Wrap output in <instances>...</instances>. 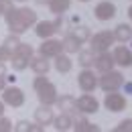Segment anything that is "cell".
<instances>
[{
  "mask_svg": "<svg viewBox=\"0 0 132 132\" xmlns=\"http://www.w3.org/2000/svg\"><path fill=\"white\" fill-rule=\"evenodd\" d=\"M53 59H55V69H57L59 73H69V71H71L73 61L69 59V55H67V53L61 51V53H59V55H55Z\"/></svg>",
  "mask_w": 132,
  "mask_h": 132,
  "instance_id": "ac0fdd59",
  "label": "cell"
},
{
  "mask_svg": "<svg viewBox=\"0 0 132 132\" xmlns=\"http://www.w3.org/2000/svg\"><path fill=\"white\" fill-rule=\"evenodd\" d=\"M35 92H37V98L39 102L43 104V106H53L55 104V100H57V87H55V83H51L45 75H39L33 83Z\"/></svg>",
  "mask_w": 132,
  "mask_h": 132,
  "instance_id": "7a4b0ae2",
  "label": "cell"
},
{
  "mask_svg": "<svg viewBox=\"0 0 132 132\" xmlns=\"http://www.w3.org/2000/svg\"><path fill=\"white\" fill-rule=\"evenodd\" d=\"M37 2H39V4H45V2H49V0H37Z\"/></svg>",
  "mask_w": 132,
  "mask_h": 132,
  "instance_id": "e575fe53",
  "label": "cell"
},
{
  "mask_svg": "<svg viewBox=\"0 0 132 132\" xmlns=\"http://www.w3.org/2000/svg\"><path fill=\"white\" fill-rule=\"evenodd\" d=\"M114 57V63L120 67H132V49L124 47V45H118L112 53Z\"/></svg>",
  "mask_w": 132,
  "mask_h": 132,
  "instance_id": "4fadbf2b",
  "label": "cell"
},
{
  "mask_svg": "<svg viewBox=\"0 0 132 132\" xmlns=\"http://www.w3.org/2000/svg\"><path fill=\"white\" fill-rule=\"evenodd\" d=\"M126 92H132V83H126Z\"/></svg>",
  "mask_w": 132,
  "mask_h": 132,
  "instance_id": "d6a6232c",
  "label": "cell"
},
{
  "mask_svg": "<svg viewBox=\"0 0 132 132\" xmlns=\"http://www.w3.org/2000/svg\"><path fill=\"white\" fill-rule=\"evenodd\" d=\"M104 106H106V110H110V112H122V110L126 108V98H124L122 94H118V89H116V92H106Z\"/></svg>",
  "mask_w": 132,
  "mask_h": 132,
  "instance_id": "9c48e42d",
  "label": "cell"
},
{
  "mask_svg": "<svg viewBox=\"0 0 132 132\" xmlns=\"http://www.w3.org/2000/svg\"><path fill=\"white\" fill-rule=\"evenodd\" d=\"M71 128L75 132H100V126H96V124H92L87 118H85V114H77L75 112V116L71 118Z\"/></svg>",
  "mask_w": 132,
  "mask_h": 132,
  "instance_id": "7c38bea8",
  "label": "cell"
},
{
  "mask_svg": "<svg viewBox=\"0 0 132 132\" xmlns=\"http://www.w3.org/2000/svg\"><path fill=\"white\" fill-rule=\"evenodd\" d=\"M14 4H12V0H0V16H4V12L6 10H10Z\"/></svg>",
  "mask_w": 132,
  "mask_h": 132,
  "instance_id": "f1b7e54d",
  "label": "cell"
},
{
  "mask_svg": "<svg viewBox=\"0 0 132 132\" xmlns=\"http://www.w3.org/2000/svg\"><path fill=\"white\" fill-rule=\"evenodd\" d=\"M6 87V75H0V92Z\"/></svg>",
  "mask_w": 132,
  "mask_h": 132,
  "instance_id": "4dcf8cb0",
  "label": "cell"
},
{
  "mask_svg": "<svg viewBox=\"0 0 132 132\" xmlns=\"http://www.w3.org/2000/svg\"><path fill=\"white\" fill-rule=\"evenodd\" d=\"M79 2H89V0H79Z\"/></svg>",
  "mask_w": 132,
  "mask_h": 132,
  "instance_id": "8d00e7d4",
  "label": "cell"
},
{
  "mask_svg": "<svg viewBox=\"0 0 132 132\" xmlns=\"http://www.w3.org/2000/svg\"><path fill=\"white\" fill-rule=\"evenodd\" d=\"M61 27H63V18L61 16L55 22H51V20H37L35 22V33H37L39 39H47V37H53L57 31H61Z\"/></svg>",
  "mask_w": 132,
  "mask_h": 132,
  "instance_id": "8992f818",
  "label": "cell"
},
{
  "mask_svg": "<svg viewBox=\"0 0 132 132\" xmlns=\"http://www.w3.org/2000/svg\"><path fill=\"white\" fill-rule=\"evenodd\" d=\"M75 110L81 112V114H96L100 110V102L89 92H83V96L75 100Z\"/></svg>",
  "mask_w": 132,
  "mask_h": 132,
  "instance_id": "52a82bcc",
  "label": "cell"
},
{
  "mask_svg": "<svg viewBox=\"0 0 132 132\" xmlns=\"http://www.w3.org/2000/svg\"><path fill=\"white\" fill-rule=\"evenodd\" d=\"M63 51V45H61V41H57V39H53V37H47V39H43V43H41V47H39V53L43 55V57H55V55H59Z\"/></svg>",
  "mask_w": 132,
  "mask_h": 132,
  "instance_id": "30bf717a",
  "label": "cell"
},
{
  "mask_svg": "<svg viewBox=\"0 0 132 132\" xmlns=\"http://www.w3.org/2000/svg\"><path fill=\"white\" fill-rule=\"evenodd\" d=\"M0 116H4V102L0 100Z\"/></svg>",
  "mask_w": 132,
  "mask_h": 132,
  "instance_id": "1f68e13d",
  "label": "cell"
},
{
  "mask_svg": "<svg viewBox=\"0 0 132 132\" xmlns=\"http://www.w3.org/2000/svg\"><path fill=\"white\" fill-rule=\"evenodd\" d=\"M94 14H96L98 20H112L116 16V4L110 2V0H104V2H100L98 6H96Z\"/></svg>",
  "mask_w": 132,
  "mask_h": 132,
  "instance_id": "5bb4252c",
  "label": "cell"
},
{
  "mask_svg": "<svg viewBox=\"0 0 132 132\" xmlns=\"http://www.w3.org/2000/svg\"><path fill=\"white\" fill-rule=\"evenodd\" d=\"M55 104H57V108L61 110V112H67V114H75L77 110H75V98H71V96H57L55 100Z\"/></svg>",
  "mask_w": 132,
  "mask_h": 132,
  "instance_id": "d6986e66",
  "label": "cell"
},
{
  "mask_svg": "<svg viewBox=\"0 0 132 132\" xmlns=\"http://www.w3.org/2000/svg\"><path fill=\"white\" fill-rule=\"evenodd\" d=\"M53 118H55V114H53L51 106H43V104H41V108H37V110H35V120H37L41 126L51 124V122H53Z\"/></svg>",
  "mask_w": 132,
  "mask_h": 132,
  "instance_id": "e0dca14e",
  "label": "cell"
},
{
  "mask_svg": "<svg viewBox=\"0 0 132 132\" xmlns=\"http://www.w3.org/2000/svg\"><path fill=\"white\" fill-rule=\"evenodd\" d=\"M71 35H73V37H75L79 43H83V41H89V37H92V35H89V27H85V24H81V27H75Z\"/></svg>",
  "mask_w": 132,
  "mask_h": 132,
  "instance_id": "d4e9b609",
  "label": "cell"
},
{
  "mask_svg": "<svg viewBox=\"0 0 132 132\" xmlns=\"http://www.w3.org/2000/svg\"><path fill=\"white\" fill-rule=\"evenodd\" d=\"M61 45H63V53H67V55H73V53H77L79 51V47H81V43L73 37V35H67L65 39L61 41Z\"/></svg>",
  "mask_w": 132,
  "mask_h": 132,
  "instance_id": "603a6c76",
  "label": "cell"
},
{
  "mask_svg": "<svg viewBox=\"0 0 132 132\" xmlns=\"http://www.w3.org/2000/svg\"><path fill=\"white\" fill-rule=\"evenodd\" d=\"M98 85L104 92H116V89H120L124 85V75L120 71H114V69L104 71L102 77H100V81H98Z\"/></svg>",
  "mask_w": 132,
  "mask_h": 132,
  "instance_id": "277c9868",
  "label": "cell"
},
{
  "mask_svg": "<svg viewBox=\"0 0 132 132\" xmlns=\"http://www.w3.org/2000/svg\"><path fill=\"white\" fill-rule=\"evenodd\" d=\"M14 130H16V132H29V130H31V122H27V120H20L16 126H14Z\"/></svg>",
  "mask_w": 132,
  "mask_h": 132,
  "instance_id": "f546056e",
  "label": "cell"
},
{
  "mask_svg": "<svg viewBox=\"0 0 132 132\" xmlns=\"http://www.w3.org/2000/svg\"><path fill=\"white\" fill-rule=\"evenodd\" d=\"M18 43H20V39H18V35L10 33L8 37H6V41H4V47H6V49H10V51H14V47H16Z\"/></svg>",
  "mask_w": 132,
  "mask_h": 132,
  "instance_id": "484cf974",
  "label": "cell"
},
{
  "mask_svg": "<svg viewBox=\"0 0 132 132\" xmlns=\"http://www.w3.org/2000/svg\"><path fill=\"white\" fill-rule=\"evenodd\" d=\"M12 130V122L4 116H0V132H10Z\"/></svg>",
  "mask_w": 132,
  "mask_h": 132,
  "instance_id": "83f0119b",
  "label": "cell"
},
{
  "mask_svg": "<svg viewBox=\"0 0 132 132\" xmlns=\"http://www.w3.org/2000/svg\"><path fill=\"white\" fill-rule=\"evenodd\" d=\"M77 83H79L81 92H94L98 87V77L94 75V71L89 67H83V71L77 75Z\"/></svg>",
  "mask_w": 132,
  "mask_h": 132,
  "instance_id": "8fae6325",
  "label": "cell"
},
{
  "mask_svg": "<svg viewBox=\"0 0 132 132\" xmlns=\"http://www.w3.org/2000/svg\"><path fill=\"white\" fill-rule=\"evenodd\" d=\"M4 18H6V24H8L10 33L18 35V37L22 33H27L35 22L39 20L37 12H35L33 8H27V6H22V8H14L12 6L10 10L4 12Z\"/></svg>",
  "mask_w": 132,
  "mask_h": 132,
  "instance_id": "6da1fadb",
  "label": "cell"
},
{
  "mask_svg": "<svg viewBox=\"0 0 132 132\" xmlns=\"http://www.w3.org/2000/svg\"><path fill=\"white\" fill-rule=\"evenodd\" d=\"M114 132H132V118L122 120V122H120V124L114 128Z\"/></svg>",
  "mask_w": 132,
  "mask_h": 132,
  "instance_id": "4316f807",
  "label": "cell"
},
{
  "mask_svg": "<svg viewBox=\"0 0 132 132\" xmlns=\"http://www.w3.org/2000/svg\"><path fill=\"white\" fill-rule=\"evenodd\" d=\"M2 102L4 106H12V108H20L24 104V92L20 87H4L2 89Z\"/></svg>",
  "mask_w": 132,
  "mask_h": 132,
  "instance_id": "ba28073f",
  "label": "cell"
},
{
  "mask_svg": "<svg viewBox=\"0 0 132 132\" xmlns=\"http://www.w3.org/2000/svg\"><path fill=\"white\" fill-rule=\"evenodd\" d=\"M29 65H31V69H33L37 75H47V71L51 69V63L47 61V57H43V55H39V57H31Z\"/></svg>",
  "mask_w": 132,
  "mask_h": 132,
  "instance_id": "2e32d148",
  "label": "cell"
},
{
  "mask_svg": "<svg viewBox=\"0 0 132 132\" xmlns=\"http://www.w3.org/2000/svg\"><path fill=\"white\" fill-rule=\"evenodd\" d=\"M128 16H130V20H132V4H130V8H128Z\"/></svg>",
  "mask_w": 132,
  "mask_h": 132,
  "instance_id": "836d02e7",
  "label": "cell"
},
{
  "mask_svg": "<svg viewBox=\"0 0 132 132\" xmlns=\"http://www.w3.org/2000/svg\"><path fill=\"white\" fill-rule=\"evenodd\" d=\"M94 61H96V55H94V51H79V57H77V63L81 67H92L94 65Z\"/></svg>",
  "mask_w": 132,
  "mask_h": 132,
  "instance_id": "cb8c5ba5",
  "label": "cell"
},
{
  "mask_svg": "<svg viewBox=\"0 0 132 132\" xmlns=\"http://www.w3.org/2000/svg\"><path fill=\"white\" fill-rule=\"evenodd\" d=\"M94 65L98 69L100 73H104V71H110V69H114V57H112V53L110 51H102L98 53V57H96V61H94Z\"/></svg>",
  "mask_w": 132,
  "mask_h": 132,
  "instance_id": "9a60e30c",
  "label": "cell"
},
{
  "mask_svg": "<svg viewBox=\"0 0 132 132\" xmlns=\"http://www.w3.org/2000/svg\"><path fill=\"white\" fill-rule=\"evenodd\" d=\"M16 2H27V0H16Z\"/></svg>",
  "mask_w": 132,
  "mask_h": 132,
  "instance_id": "d590c367",
  "label": "cell"
},
{
  "mask_svg": "<svg viewBox=\"0 0 132 132\" xmlns=\"http://www.w3.org/2000/svg\"><path fill=\"white\" fill-rule=\"evenodd\" d=\"M31 57H33V47L29 43H18L16 47H14V51H12V57H10L12 69H16V71L27 69Z\"/></svg>",
  "mask_w": 132,
  "mask_h": 132,
  "instance_id": "3957f363",
  "label": "cell"
},
{
  "mask_svg": "<svg viewBox=\"0 0 132 132\" xmlns=\"http://www.w3.org/2000/svg\"><path fill=\"white\" fill-rule=\"evenodd\" d=\"M114 37H116V41H120V43H130L132 41V27L126 24V22L118 24L114 31Z\"/></svg>",
  "mask_w": 132,
  "mask_h": 132,
  "instance_id": "ffe728a7",
  "label": "cell"
},
{
  "mask_svg": "<svg viewBox=\"0 0 132 132\" xmlns=\"http://www.w3.org/2000/svg\"><path fill=\"white\" fill-rule=\"evenodd\" d=\"M53 126H55V130H59V132L69 130V128H71V114L61 112L57 118H53Z\"/></svg>",
  "mask_w": 132,
  "mask_h": 132,
  "instance_id": "7402d4cb",
  "label": "cell"
},
{
  "mask_svg": "<svg viewBox=\"0 0 132 132\" xmlns=\"http://www.w3.org/2000/svg\"><path fill=\"white\" fill-rule=\"evenodd\" d=\"M89 41H92V51L102 53V51H110V47L116 43V37L110 31H100L94 37H89Z\"/></svg>",
  "mask_w": 132,
  "mask_h": 132,
  "instance_id": "5b68a950",
  "label": "cell"
},
{
  "mask_svg": "<svg viewBox=\"0 0 132 132\" xmlns=\"http://www.w3.org/2000/svg\"><path fill=\"white\" fill-rule=\"evenodd\" d=\"M47 4H49V10L53 14L63 16L67 10H69V6H71V0H49Z\"/></svg>",
  "mask_w": 132,
  "mask_h": 132,
  "instance_id": "44dd1931",
  "label": "cell"
}]
</instances>
